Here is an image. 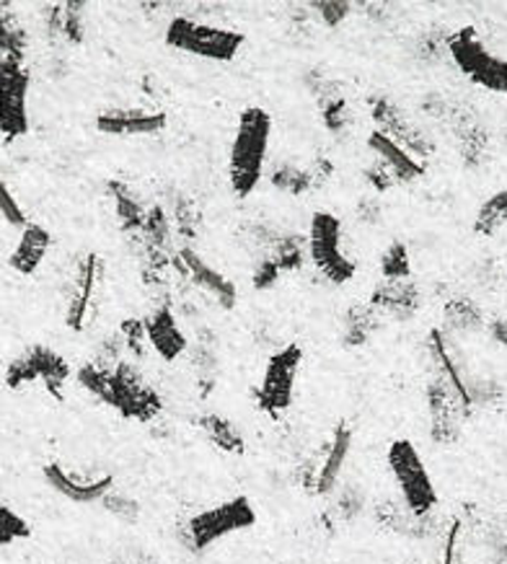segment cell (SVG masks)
<instances>
[{
	"mask_svg": "<svg viewBox=\"0 0 507 564\" xmlns=\"http://www.w3.org/2000/svg\"><path fill=\"white\" fill-rule=\"evenodd\" d=\"M76 381L94 399L107 404L125 420L153 422L163 412V397L148 383L138 362L122 360L115 368H99L91 360L78 368Z\"/></svg>",
	"mask_w": 507,
	"mask_h": 564,
	"instance_id": "obj_1",
	"label": "cell"
},
{
	"mask_svg": "<svg viewBox=\"0 0 507 564\" xmlns=\"http://www.w3.org/2000/svg\"><path fill=\"white\" fill-rule=\"evenodd\" d=\"M272 117L262 107H246L238 117L234 140L228 151V184L234 197L249 199L267 172L270 155Z\"/></svg>",
	"mask_w": 507,
	"mask_h": 564,
	"instance_id": "obj_2",
	"label": "cell"
},
{
	"mask_svg": "<svg viewBox=\"0 0 507 564\" xmlns=\"http://www.w3.org/2000/svg\"><path fill=\"white\" fill-rule=\"evenodd\" d=\"M386 464H389L391 479L393 485H397L401 505H404L409 513L414 518L435 516L440 497L420 448H417L409 437H399V441H393L389 445Z\"/></svg>",
	"mask_w": 507,
	"mask_h": 564,
	"instance_id": "obj_3",
	"label": "cell"
},
{
	"mask_svg": "<svg viewBox=\"0 0 507 564\" xmlns=\"http://www.w3.org/2000/svg\"><path fill=\"white\" fill-rule=\"evenodd\" d=\"M163 40L171 50L211 63H234L246 44V36L238 29L207 24L192 17L169 19Z\"/></svg>",
	"mask_w": 507,
	"mask_h": 564,
	"instance_id": "obj_4",
	"label": "cell"
},
{
	"mask_svg": "<svg viewBox=\"0 0 507 564\" xmlns=\"http://www.w3.org/2000/svg\"><path fill=\"white\" fill-rule=\"evenodd\" d=\"M254 523H257V508H254L249 497L238 495L192 516L184 523L182 539L190 552L205 554L207 549L220 544L223 539L249 531Z\"/></svg>",
	"mask_w": 507,
	"mask_h": 564,
	"instance_id": "obj_5",
	"label": "cell"
},
{
	"mask_svg": "<svg viewBox=\"0 0 507 564\" xmlns=\"http://www.w3.org/2000/svg\"><path fill=\"white\" fill-rule=\"evenodd\" d=\"M305 243H309V264L330 285H347L357 274V262L345 247V228L334 213L316 210L311 215Z\"/></svg>",
	"mask_w": 507,
	"mask_h": 564,
	"instance_id": "obj_6",
	"label": "cell"
},
{
	"mask_svg": "<svg viewBox=\"0 0 507 564\" xmlns=\"http://www.w3.org/2000/svg\"><path fill=\"white\" fill-rule=\"evenodd\" d=\"M449 55L461 76L489 94H507V61L487 47L474 26L449 34Z\"/></svg>",
	"mask_w": 507,
	"mask_h": 564,
	"instance_id": "obj_7",
	"label": "cell"
},
{
	"mask_svg": "<svg viewBox=\"0 0 507 564\" xmlns=\"http://www.w3.org/2000/svg\"><path fill=\"white\" fill-rule=\"evenodd\" d=\"M73 376L71 362L47 345H32L17 355L6 368V386L11 391H21L26 386L40 383L55 402H63L65 386Z\"/></svg>",
	"mask_w": 507,
	"mask_h": 564,
	"instance_id": "obj_8",
	"label": "cell"
},
{
	"mask_svg": "<svg viewBox=\"0 0 507 564\" xmlns=\"http://www.w3.org/2000/svg\"><path fill=\"white\" fill-rule=\"evenodd\" d=\"M303 366V347L301 345H282L272 350L270 360H267L262 381L254 389V404L267 417L280 420L295 399V383L298 373Z\"/></svg>",
	"mask_w": 507,
	"mask_h": 564,
	"instance_id": "obj_9",
	"label": "cell"
},
{
	"mask_svg": "<svg viewBox=\"0 0 507 564\" xmlns=\"http://www.w3.org/2000/svg\"><path fill=\"white\" fill-rule=\"evenodd\" d=\"M355 430L347 420H342L337 427L332 430L330 441L322 445L316 456L305 458L298 471V481L305 492L313 497H332L339 489V479L345 474V466L353 454Z\"/></svg>",
	"mask_w": 507,
	"mask_h": 564,
	"instance_id": "obj_10",
	"label": "cell"
},
{
	"mask_svg": "<svg viewBox=\"0 0 507 564\" xmlns=\"http://www.w3.org/2000/svg\"><path fill=\"white\" fill-rule=\"evenodd\" d=\"M104 282V262L99 254L86 251L78 257L76 270L71 274L68 291H65V326L71 332H86L91 324L96 301H99Z\"/></svg>",
	"mask_w": 507,
	"mask_h": 564,
	"instance_id": "obj_11",
	"label": "cell"
},
{
	"mask_svg": "<svg viewBox=\"0 0 507 564\" xmlns=\"http://www.w3.org/2000/svg\"><path fill=\"white\" fill-rule=\"evenodd\" d=\"M368 107L376 130L384 132L386 138H391L393 143H399L404 151L412 153L414 159H420L424 163L432 153H435V143H432L430 132L424 130L420 122H414L397 101L389 99V96H373Z\"/></svg>",
	"mask_w": 507,
	"mask_h": 564,
	"instance_id": "obj_12",
	"label": "cell"
},
{
	"mask_svg": "<svg viewBox=\"0 0 507 564\" xmlns=\"http://www.w3.org/2000/svg\"><path fill=\"white\" fill-rule=\"evenodd\" d=\"M174 274H179L186 285H195V291L218 303L223 311H234L238 306V288L234 280H228L190 243L174 251Z\"/></svg>",
	"mask_w": 507,
	"mask_h": 564,
	"instance_id": "obj_13",
	"label": "cell"
},
{
	"mask_svg": "<svg viewBox=\"0 0 507 564\" xmlns=\"http://www.w3.org/2000/svg\"><path fill=\"white\" fill-rule=\"evenodd\" d=\"M29 70L24 63H0V138H24L29 132Z\"/></svg>",
	"mask_w": 507,
	"mask_h": 564,
	"instance_id": "obj_14",
	"label": "cell"
},
{
	"mask_svg": "<svg viewBox=\"0 0 507 564\" xmlns=\"http://www.w3.org/2000/svg\"><path fill=\"white\" fill-rule=\"evenodd\" d=\"M428 420H430V437L435 445H456L464 435V422L468 420V412L461 404L456 391L451 389L443 378L432 373L428 381Z\"/></svg>",
	"mask_w": 507,
	"mask_h": 564,
	"instance_id": "obj_15",
	"label": "cell"
},
{
	"mask_svg": "<svg viewBox=\"0 0 507 564\" xmlns=\"http://www.w3.org/2000/svg\"><path fill=\"white\" fill-rule=\"evenodd\" d=\"M42 474L52 492H57L60 497L76 505H101L104 497L115 489V477L107 471H76L60 462H50L44 464Z\"/></svg>",
	"mask_w": 507,
	"mask_h": 564,
	"instance_id": "obj_16",
	"label": "cell"
},
{
	"mask_svg": "<svg viewBox=\"0 0 507 564\" xmlns=\"http://www.w3.org/2000/svg\"><path fill=\"white\" fill-rule=\"evenodd\" d=\"M148 347L159 355L163 362H176L190 352V337H186L182 322H179L171 299L159 301V306L143 316Z\"/></svg>",
	"mask_w": 507,
	"mask_h": 564,
	"instance_id": "obj_17",
	"label": "cell"
},
{
	"mask_svg": "<svg viewBox=\"0 0 507 564\" xmlns=\"http://www.w3.org/2000/svg\"><path fill=\"white\" fill-rule=\"evenodd\" d=\"M166 111L153 107H115L96 117V130L111 138H153L166 130Z\"/></svg>",
	"mask_w": 507,
	"mask_h": 564,
	"instance_id": "obj_18",
	"label": "cell"
},
{
	"mask_svg": "<svg viewBox=\"0 0 507 564\" xmlns=\"http://www.w3.org/2000/svg\"><path fill=\"white\" fill-rule=\"evenodd\" d=\"M368 303L391 322H412L422 308V291L414 280H380Z\"/></svg>",
	"mask_w": 507,
	"mask_h": 564,
	"instance_id": "obj_19",
	"label": "cell"
},
{
	"mask_svg": "<svg viewBox=\"0 0 507 564\" xmlns=\"http://www.w3.org/2000/svg\"><path fill=\"white\" fill-rule=\"evenodd\" d=\"M88 6L86 3H52L44 6V32L50 42L78 47L86 40Z\"/></svg>",
	"mask_w": 507,
	"mask_h": 564,
	"instance_id": "obj_20",
	"label": "cell"
},
{
	"mask_svg": "<svg viewBox=\"0 0 507 564\" xmlns=\"http://www.w3.org/2000/svg\"><path fill=\"white\" fill-rule=\"evenodd\" d=\"M368 151L378 163H384L389 169L397 184H412L420 182L428 174V163L414 159L412 153L404 151L399 143H393L391 138H386L384 132L370 130L368 135Z\"/></svg>",
	"mask_w": 507,
	"mask_h": 564,
	"instance_id": "obj_21",
	"label": "cell"
},
{
	"mask_svg": "<svg viewBox=\"0 0 507 564\" xmlns=\"http://www.w3.org/2000/svg\"><path fill=\"white\" fill-rule=\"evenodd\" d=\"M449 124L453 128V138H456L459 153L466 166L468 169L482 166V163L489 159V145H492L489 130L484 128L482 120H476L472 111L453 107Z\"/></svg>",
	"mask_w": 507,
	"mask_h": 564,
	"instance_id": "obj_22",
	"label": "cell"
},
{
	"mask_svg": "<svg viewBox=\"0 0 507 564\" xmlns=\"http://www.w3.org/2000/svg\"><path fill=\"white\" fill-rule=\"evenodd\" d=\"M50 247L52 234L47 228L40 226V223H26V226L21 228L17 247H13L9 257L11 270H17L19 274H34L42 267L44 257L50 254Z\"/></svg>",
	"mask_w": 507,
	"mask_h": 564,
	"instance_id": "obj_23",
	"label": "cell"
},
{
	"mask_svg": "<svg viewBox=\"0 0 507 564\" xmlns=\"http://www.w3.org/2000/svg\"><path fill=\"white\" fill-rule=\"evenodd\" d=\"M107 195L111 197V203H115V215L119 220V228H122L125 239L138 236L140 228H143V223H145L148 207L151 205L145 203L143 195H140L132 184L119 182V180L107 182Z\"/></svg>",
	"mask_w": 507,
	"mask_h": 564,
	"instance_id": "obj_24",
	"label": "cell"
},
{
	"mask_svg": "<svg viewBox=\"0 0 507 564\" xmlns=\"http://www.w3.org/2000/svg\"><path fill=\"white\" fill-rule=\"evenodd\" d=\"M190 362L195 370V383L203 391V397H211L218 381L220 370V352H218V339L211 329H199L195 343H190Z\"/></svg>",
	"mask_w": 507,
	"mask_h": 564,
	"instance_id": "obj_25",
	"label": "cell"
},
{
	"mask_svg": "<svg viewBox=\"0 0 507 564\" xmlns=\"http://www.w3.org/2000/svg\"><path fill=\"white\" fill-rule=\"evenodd\" d=\"M197 427L199 433L207 437V443H211L213 448L223 451V454L228 456L246 454V437L241 433V427H238L234 420H228L226 414H218V412L199 414Z\"/></svg>",
	"mask_w": 507,
	"mask_h": 564,
	"instance_id": "obj_26",
	"label": "cell"
},
{
	"mask_svg": "<svg viewBox=\"0 0 507 564\" xmlns=\"http://www.w3.org/2000/svg\"><path fill=\"white\" fill-rule=\"evenodd\" d=\"M487 326L484 311L479 303L468 295H453L443 303V329L453 337H468V334H479Z\"/></svg>",
	"mask_w": 507,
	"mask_h": 564,
	"instance_id": "obj_27",
	"label": "cell"
},
{
	"mask_svg": "<svg viewBox=\"0 0 507 564\" xmlns=\"http://www.w3.org/2000/svg\"><path fill=\"white\" fill-rule=\"evenodd\" d=\"M380 324H384V316H380L370 303L349 306L345 318H342V345H345L347 350H363V347L370 345V339L376 337Z\"/></svg>",
	"mask_w": 507,
	"mask_h": 564,
	"instance_id": "obj_28",
	"label": "cell"
},
{
	"mask_svg": "<svg viewBox=\"0 0 507 564\" xmlns=\"http://www.w3.org/2000/svg\"><path fill=\"white\" fill-rule=\"evenodd\" d=\"M267 180L282 195L290 197H303L309 192L316 189V176H313L311 163H295V161H282L267 174Z\"/></svg>",
	"mask_w": 507,
	"mask_h": 564,
	"instance_id": "obj_29",
	"label": "cell"
},
{
	"mask_svg": "<svg viewBox=\"0 0 507 564\" xmlns=\"http://www.w3.org/2000/svg\"><path fill=\"white\" fill-rule=\"evenodd\" d=\"M163 207H166L176 234L186 241H195L199 231H203V207L197 205V199L186 195V192H171L169 205Z\"/></svg>",
	"mask_w": 507,
	"mask_h": 564,
	"instance_id": "obj_30",
	"label": "cell"
},
{
	"mask_svg": "<svg viewBox=\"0 0 507 564\" xmlns=\"http://www.w3.org/2000/svg\"><path fill=\"white\" fill-rule=\"evenodd\" d=\"M26 55V29L19 17H13L11 6H0V63L19 61Z\"/></svg>",
	"mask_w": 507,
	"mask_h": 564,
	"instance_id": "obj_31",
	"label": "cell"
},
{
	"mask_svg": "<svg viewBox=\"0 0 507 564\" xmlns=\"http://www.w3.org/2000/svg\"><path fill=\"white\" fill-rule=\"evenodd\" d=\"M507 226V189H499L484 199L476 210L474 231L479 236H497Z\"/></svg>",
	"mask_w": 507,
	"mask_h": 564,
	"instance_id": "obj_32",
	"label": "cell"
},
{
	"mask_svg": "<svg viewBox=\"0 0 507 564\" xmlns=\"http://www.w3.org/2000/svg\"><path fill=\"white\" fill-rule=\"evenodd\" d=\"M365 510V492L357 485H345L337 489L334 505L330 510L332 523H353L355 518H360Z\"/></svg>",
	"mask_w": 507,
	"mask_h": 564,
	"instance_id": "obj_33",
	"label": "cell"
},
{
	"mask_svg": "<svg viewBox=\"0 0 507 564\" xmlns=\"http://www.w3.org/2000/svg\"><path fill=\"white\" fill-rule=\"evenodd\" d=\"M380 280H412V259L407 243L391 241L380 254Z\"/></svg>",
	"mask_w": 507,
	"mask_h": 564,
	"instance_id": "obj_34",
	"label": "cell"
},
{
	"mask_svg": "<svg viewBox=\"0 0 507 564\" xmlns=\"http://www.w3.org/2000/svg\"><path fill=\"white\" fill-rule=\"evenodd\" d=\"M119 337H122L125 343V352H127V360L132 362H143L145 355L151 347H148V337H145V324L140 316H130L125 318L122 324H119Z\"/></svg>",
	"mask_w": 507,
	"mask_h": 564,
	"instance_id": "obj_35",
	"label": "cell"
},
{
	"mask_svg": "<svg viewBox=\"0 0 507 564\" xmlns=\"http://www.w3.org/2000/svg\"><path fill=\"white\" fill-rule=\"evenodd\" d=\"M309 11L316 24L337 29L357 11V3H349V0H316V3H309Z\"/></svg>",
	"mask_w": 507,
	"mask_h": 564,
	"instance_id": "obj_36",
	"label": "cell"
},
{
	"mask_svg": "<svg viewBox=\"0 0 507 564\" xmlns=\"http://www.w3.org/2000/svg\"><path fill=\"white\" fill-rule=\"evenodd\" d=\"M101 508L107 510L111 518H117V521L130 523V525L138 523L140 513H143V508H140V502L136 500V497L119 492V489H111V492L104 497Z\"/></svg>",
	"mask_w": 507,
	"mask_h": 564,
	"instance_id": "obj_37",
	"label": "cell"
},
{
	"mask_svg": "<svg viewBox=\"0 0 507 564\" xmlns=\"http://www.w3.org/2000/svg\"><path fill=\"white\" fill-rule=\"evenodd\" d=\"M29 536H32V525L26 523V518H21L17 510L0 502V546H11Z\"/></svg>",
	"mask_w": 507,
	"mask_h": 564,
	"instance_id": "obj_38",
	"label": "cell"
},
{
	"mask_svg": "<svg viewBox=\"0 0 507 564\" xmlns=\"http://www.w3.org/2000/svg\"><path fill=\"white\" fill-rule=\"evenodd\" d=\"M482 544L489 564H507V529L499 523H489L482 531Z\"/></svg>",
	"mask_w": 507,
	"mask_h": 564,
	"instance_id": "obj_39",
	"label": "cell"
},
{
	"mask_svg": "<svg viewBox=\"0 0 507 564\" xmlns=\"http://www.w3.org/2000/svg\"><path fill=\"white\" fill-rule=\"evenodd\" d=\"M0 218H3L13 228H24L29 223L24 207L19 205L17 195H13V192L9 189V184H6L3 180H0Z\"/></svg>",
	"mask_w": 507,
	"mask_h": 564,
	"instance_id": "obj_40",
	"label": "cell"
},
{
	"mask_svg": "<svg viewBox=\"0 0 507 564\" xmlns=\"http://www.w3.org/2000/svg\"><path fill=\"white\" fill-rule=\"evenodd\" d=\"M363 180H365V184H370V189L378 192V195H384V192L397 187V180H393L389 169H386L384 163H378L373 155H370V161L363 166Z\"/></svg>",
	"mask_w": 507,
	"mask_h": 564,
	"instance_id": "obj_41",
	"label": "cell"
},
{
	"mask_svg": "<svg viewBox=\"0 0 507 564\" xmlns=\"http://www.w3.org/2000/svg\"><path fill=\"white\" fill-rule=\"evenodd\" d=\"M449 55V36H438L432 34H422L417 40V57L424 63H438L440 57Z\"/></svg>",
	"mask_w": 507,
	"mask_h": 564,
	"instance_id": "obj_42",
	"label": "cell"
},
{
	"mask_svg": "<svg viewBox=\"0 0 507 564\" xmlns=\"http://www.w3.org/2000/svg\"><path fill=\"white\" fill-rule=\"evenodd\" d=\"M280 278L282 272L270 262V259L257 257V262H254V272H251V282L257 291H270V288L278 285Z\"/></svg>",
	"mask_w": 507,
	"mask_h": 564,
	"instance_id": "obj_43",
	"label": "cell"
},
{
	"mask_svg": "<svg viewBox=\"0 0 507 564\" xmlns=\"http://www.w3.org/2000/svg\"><path fill=\"white\" fill-rule=\"evenodd\" d=\"M355 218L363 223V226L376 228L384 220V205H380L378 197H363L360 205L355 207Z\"/></svg>",
	"mask_w": 507,
	"mask_h": 564,
	"instance_id": "obj_44",
	"label": "cell"
},
{
	"mask_svg": "<svg viewBox=\"0 0 507 564\" xmlns=\"http://www.w3.org/2000/svg\"><path fill=\"white\" fill-rule=\"evenodd\" d=\"M489 337H492V343H495V345L507 347V314L497 316L495 322L489 324Z\"/></svg>",
	"mask_w": 507,
	"mask_h": 564,
	"instance_id": "obj_45",
	"label": "cell"
},
{
	"mask_svg": "<svg viewBox=\"0 0 507 564\" xmlns=\"http://www.w3.org/2000/svg\"><path fill=\"white\" fill-rule=\"evenodd\" d=\"M111 564H136V562H132V560H115Z\"/></svg>",
	"mask_w": 507,
	"mask_h": 564,
	"instance_id": "obj_46",
	"label": "cell"
}]
</instances>
